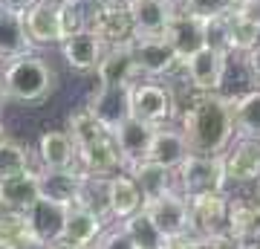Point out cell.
I'll list each match as a JSON object with an SVG mask.
<instances>
[{
  "instance_id": "6da1fadb",
  "label": "cell",
  "mask_w": 260,
  "mask_h": 249,
  "mask_svg": "<svg viewBox=\"0 0 260 249\" xmlns=\"http://www.w3.org/2000/svg\"><path fill=\"white\" fill-rule=\"evenodd\" d=\"M182 136L191 154H223L234 139L232 99L220 93H197V99L179 113Z\"/></svg>"
},
{
  "instance_id": "7a4b0ae2",
  "label": "cell",
  "mask_w": 260,
  "mask_h": 249,
  "mask_svg": "<svg viewBox=\"0 0 260 249\" xmlns=\"http://www.w3.org/2000/svg\"><path fill=\"white\" fill-rule=\"evenodd\" d=\"M55 84L58 75L52 64L35 52H23V56L0 61V93H3V99L32 104L47 99L55 90Z\"/></svg>"
},
{
  "instance_id": "3957f363",
  "label": "cell",
  "mask_w": 260,
  "mask_h": 249,
  "mask_svg": "<svg viewBox=\"0 0 260 249\" xmlns=\"http://www.w3.org/2000/svg\"><path fill=\"white\" fill-rule=\"evenodd\" d=\"M174 183L179 185L182 197L225 191V168L223 154H188L174 171Z\"/></svg>"
},
{
  "instance_id": "277c9868",
  "label": "cell",
  "mask_w": 260,
  "mask_h": 249,
  "mask_svg": "<svg viewBox=\"0 0 260 249\" xmlns=\"http://www.w3.org/2000/svg\"><path fill=\"white\" fill-rule=\"evenodd\" d=\"M127 96H130V116L139 122H148L153 128L174 122V116L179 113L174 90L159 81H142V78H136L127 87Z\"/></svg>"
},
{
  "instance_id": "5b68a950",
  "label": "cell",
  "mask_w": 260,
  "mask_h": 249,
  "mask_svg": "<svg viewBox=\"0 0 260 249\" xmlns=\"http://www.w3.org/2000/svg\"><path fill=\"white\" fill-rule=\"evenodd\" d=\"M130 49H133L139 73L148 75V78L177 75L182 70V58L174 52V46L168 44L165 32L162 35H133L130 38Z\"/></svg>"
},
{
  "instance_id": "8992f818",
  "label": "cell",
  "mask_w": 260,
  "mask_h": 249,
  "mask_svg": "<svg viewBox=\"0 0 260 249\" xmlns=\"http://www.w3.org/2000/svg\"><path fill=\"white\" fill-rule=\"evenodd\" d=\"M142 212L148 214V220L159 229V235L165 240L182 238V235H191V217H188V203L185 197L174 188V191H165L153 197V200H145L142 203Z\"/></svg>"
},
{
  "instance_id": "52a82bcc",
  "label": "cell",
  "mask_w": 260,
  "mask_h": 249,
  "mask_svg": "<svg viewBox=\"0 0 260 249\" xmlns=\"http://www.w3.org/2000/svg\"><path fill=\"white\" fill-rule=\"evenodd\" d=\"M225 70H229V56L211 46L197 49L194 56L182 61V78L197 93H220L225 84Z\"/></svg>"
},
{
  "instance_id": "ba28073f",
  "label": "cell",
  "mask_w": 260,
  "mask_h": 249,
  "mask_svg": "<svg viewBox=\"0 0 260 249\" xmlns=\"http://www.w3.org/2000/svg\"><path fill=\"white\" fill-rule=\"evenodd\" d=\"M188 217H191V235H225L229 226V197L220 194H200L185 197Z\"/></svg>"
},
{
  "instance_id": "9c48e42d",
  "label": "cell",
  "mask_w": 260,
  "mask_h": 249,
  "mask_svg": "<svg viewBox=\"0 0 260 249\" xmlns=\"http://www.w3.org/2000/svg\"><path fill=\"white\" fill-rule=\"evenodd\" d=\"M223 168L225 183L249 185L260 180V139L237 136V142L223 151Z\"/></svg>"
},
{
  "instance_id": "30bf717a",
  "label": "cell",
  "mask_w": 260,
  "mask_h": 249,
  "mask_svg": "<svg viewBox=\"0 0 260 249\" xmlns=\"http://www.w3.org/2000/svg\"><path fill=\"white\" fill-rule=\"evenodd\" d=\"M20 18H23V29H26V38L32 46H52L64 41L55 0H38Z\"/></svg>"
},
{
  "instance_id": "8fae6325",
  "label": "cell",
  "mask_w": 260,
  "mask_h": 249,
  "mask_svg": "<svg viewBox=\"0 0 260 249\" xmlns=\"http://www.w3.org/2000/svg\"><path fill=\"white\" fill-rule=\"evenodd\" d=\"M95 75H99V84H104V87H130L136 78H142L133 49H130V41L107 46L99 67H95Z\"/></svg>"
},
{
  "instance_id": "7c38bea8",
  "label": "cell",
  "mask_w": 260,
  "mask_h": 249,
  "mask_svg": "<svg viewBox=\"0 0 260 249\" xmlns=\"http://www.w3.org/2000/svg\"><path fill=\"white\" fill-rule=\"evenodd\" d=\"M87 32H93L102 46H116L133 38V23H130L127 9H116V6H99L95 3L87 20Z\"/></svg>"
},
{
  "instance_id": "4fadbf2b",
  "label": "cell",
  "mask_w": 260,
  "mask_h": 249,
  "mask_svg": "<svg viewBox=\"0 0 260 249\" xmlns=\"http://www.w3.org/2000/svg\"><path fill=\"white\" fill-rule=\"evenodd\" d=\"M67 209H70V206H61V203H55V200H47V197H38L29 209H23L26 223H29V229H32L38 243L47 246V243H52V240H58L64 235Z\"/></svg>"
},
{
  "instance_id": "5bb4252c",
  "label": "cell",
  "mask_w": 260,
  "mask_h": 249,
  "mask_svg": "<svg viewBox=\"0 0 260 249\" xmlns=\"http://www.w3.org/2000/svg\"><path fill=\"white\" fill-rule=\"evenodd\" d=\"M87 110L95 116V122L102 128L113 130L116 125L130 116V96H127V87H104L99 84L87 102Z\"/></svg>"
},
{
  "instance_id": "9a60e30c",
  "label": "cell",
  "mask_w": 260,
  "mask_h": 249,
  "mask_svg": "<svg viewBox=\"0 0 260 249\" xmlns=\"http://www.w3.org/2000/svg\"><path fill=\"white\" fill-rule=\"evenodd\" d=\"M84 171L78 165L73 168H55V171H41L38 174V191L47 200H55L61 206H75L78 203V194H81V183H84Z\"/></svg>"
},
{
  "instance_id": "2e32d148",
  "label": "cell",
  "mask_w": 260,
  "mask_h": 249,
  "mask_svg": "<svg viewBox=\"0 0 260 249\" xmlns=\"http://www.w3.org/2000/svg\"><path fill=\"white\" fill-rule=\"evenodd\" d=\"M153 130H156L153 125L133 119V116H127L121 125H116V128L110 130L113 139H116V145H119L121 159H124V168L148 157V148H150V139H153Z\"/></svg>"
},
{
  "instance_id": "e0dca14e",
  "label": "cell",
  "mask_w": 260,
  "mask_h": 249,
  "mask_svg": "<svg viewBox=\"0 0 260 249\" xmlns=\"http://www.w3.org/2000/svg\"><path fill=\"white\" fill-rule=\"evenodd\" d=\"M165 38L168 44L174 46V52H177L182 61L188 56H194L197 49H203L205 46V29H203V20L194 18V15H188V12H174V18L168 20L165 26Z\"/></svg>"
},
{
  "instance_id": "ac0fdd59",
  "label": "cell",
  "mask_w": 260,
  "mask_h": 249,
  "mask_svg": "<svg viewBox=\"0 0 260 249\" xmlns=\"http://www.w3.org/2000/svg\"><path fill=\"white\" fill-rule=\"evenodd\" d=\"M174 12H177V3L171 0H133L127 6L133 35H162Z\"/></svg>"
},
{
  "instance_id": "d6986e66",
  "label": "cell",
  "mask_w": 260,
  "mask_h": 249,
  "mask_svg": "<svg viewBox=\"0 0 260 249\" xmlns=\"http://www.w3.org/2000/svg\"><path fill=\"white\" fill-rule=\"evenodd\" d=\"M58 46H61V56H64L67 67L75 70V73H95V67H99V61L104 56L102 41L93 32H87V29L64 38Z\"/></svg>"
},
{
  "instance_id": "ffe728a7",
  "label": "cell",
  "mask_w": 260,
  "mask_h": 249,
  "mask_svg": "<svg viewBox=\"0 0 260 249\" xmlns=\"http://www.w3.org/2000/svg\"><path fill=\"white\" fill-rule=\"evenodd\" d=\"M41 191H38V174L32 168L18 171V174L0 177V209L9 212H23L35 203Z\"/></svg>"
},
{
  "instance_id": "44dd1931",
  "label": "cell",
  "mask_w": 260,
  "mask_h": 249,
  "mask_svg": "<svg viewBox=\"0 0 260 249\" xmlns=\"http://www.w3.org/2000/svg\"><path fill=\"white\" fill-rule=\"evenodd\" d=\"M142 194L136 188V183L130 180V174L119 171V174L107 177V214L116 220H127L130 214H136L142 209Z\"/></svg>"
},
{
  "instance_id": "7402d4cb",
  "label": "cell",
  "mask_w": 260,
  "mask_h": 249,
  "mask_svg": "<svg viewBox=\"0 0 260 249\" xmlns=\"http://www.w3.org/2000/svg\"><path fill=\"white\" fill-rule=\"evenodd\" d=\"M225 235L240 249H249L251 243L260 240V209L249 200H229V226Z\"/></svg>"
},
{
  "instance_id": "603a6c76",
  "label": "cell",
  "mask_w": 260,
  "mask_h": 249,
  "mask_svg": "<svg viewBox=\"0 0 260 249\" xmlns=\"http://www.w3.org/2000/svg\"><path fill=\"white\" fill-rule=\"evenodd\" d=\"M191 154V148H188L185 136H182V130H174L168 128V125H159L153 130V139H150V148H148V157L150 162H159V165L171 168V171H177V165L182 159Z\"/></svg>"
},
{
  "instance_id": "cb8c5ba5",
  "label": "cell",
  "mask_w": 260,
  "mask_h": 249,
  "mask_svg": "<svg viewBox=\"0 0 260 249\" xmlns=\"http://www.w3.org/2000/svg\"><path fill=\"white\" fill-rule=\"evenodd\" d=\"M130 174V180L136 183L139 188L142 200H153L159 194L165 191H174V171L165 165H159V162H150V159H139V162H133V165L124 168Z\"/></svg>"
},
{
  "instance_id": "d4e9b609",
  "label": "cell",
  "mask_w": 260,
  "mask_h": 249,
  "mask_svg": "<svg viewBox=\"0 0 260 249\" xmlns=\"http://www.w3.org/2000/svg\"><path fill=\"white\" fill-rule=\"evenodd\" d=\"M104 232V217L87 206H70L64 220V235L61 238L78 246H90L99 235Z\"/></svg>"
},
{
  "instance_id": "484cf974",
  "label": "cell",
  "mask_w": 260,
  "mask_h": 249,
  "mask_svg": "<svg viewBox=\"0 0 260 249\" xmlns=\"http://www.w3.org/2000/svg\"><path fill=\"white\" fill-rule=\"evenodd\" d=\"M38 159L47 171L75 165V145L67 130H47L38 139Z\"/></svg>"
},
{
  "instance_id": "4316f807",
  "label": "cell",
  "mask_w": 260,
  "mask_h": 249,
  "mask_svg": "<svg viewBox=\"0 0 260 249\" xmlns=\"http://www.w3.org/2000/svg\"><path fill=\"white\" fill-rule=\"evenodd\" d=\"M232 116H234V136L260 139V87L243 93V96H234Z\"/></svg>"
},
{
  "instance_id": "83f0119b",
  "label": "cell",
  "mask_w": 260,
  "mask_h": 249,
  "mask_svg": "<svg viewBox=\"0 0 260 249\" xmlns=\"http://www.w3.org/2000/svg\"><path fill=\"white\" fill-rule=\"evenodd\" d=\"M29 46L32 44H29L26 29H23V18L18 12L0 9V61L23 56V52H29Z\"/></svg>"
},
{
  "instance_id": "f1b7e54d",
  "label": "cell",
  "mask_w": 260,
  "mask_h": 249,
  "mask_svg": "<svg viewBox=\"0 0 260 249\" xmlns=\"http://www.w3.org/2000/svg\"><path fill=\"white\" fill-rule=\"evenodd\" d=\"M260 41V26L240 9H229V56H243Z\"/></svg>"
},
{
  "instance_id": "f546056e",
  "label": "cell",
  "mask_w": 260,
  "mask_h": 249,
  "mask_svg": "<svg viewBox=\"0 0 260 249\" xmlns=\"http://www.w3.org/2000/svg\"><path fill=\"white\" fill-rule=\"evenodd\" d=\"M121 226H124V232L130 235V240L136 243V249H159V246L168 243V240L159 235L156 226L148 220V214L142 212V209L136 214H130L127 220H121Z\"/></svg>"
},
{
  "instance_id": "4dcf8cb0",
  "label": "cell",
  "mask_w": 260,
  "mask_h": 249,
  "mask_svg": "<svg viewBox=\"0 0 260 249\" xmlns=\"http://www.w3.org/2000/svg\"><path fill=\"white\" fill-rule=\"evenodd\" d=\"M0 240H3L9 249L23 246V243H35V235H32V229H29L26 214L0 209Z\"/></svg>"
},
{
  "instance_id": "1f68e13d",
  "label": "cell",
  "mask_w": 260,
  "mask_h": 249,
  "mask_svg": "<svg viewBox=\"0 0 260 249\" xmlns=\"http://www.w3.org/2000/svg\"><path fill=\"white\" fill-rule=\"evenodd\" d=\"M107 128H102L99 122H95V116L90 110H87V104H81V107H75L73 113H70V122H67V133H70V139H73L75 148L87 145V142H93L95 136H102Z\"/></svg>"
},
{
  "instance_id": "d6a6232c",
  "label": "cell",
  "mask_w": 260,
  "mask_h": 249,
  "mask_svg": "<svg viewBox=\"0 0 260 249\" xmlns=\"http://www.w3.org/2000/svg\"><path fill=\"white\" fill-rule=\"evenodd\" d=\"M26 168H32L29 151L20 145V142L3 139V142H0V177L18 174V171H26Z\"/></svg>"
},
{
  "instance_id": "836d02e7",
  "label": "cell",
  "mask_w": 260,
  "mask_h": 249,
  "mask_svg": "<svg viewBox=\"0 0 260 249\" xmlns=\"http://www.w3.org/2000/svg\"><path fill=\"white\" fill-rule=\"evenodd\" d=\"M177 9L205 20V18H214V15H223L232 6H229V0H177Z\"/></svg>"
},
{
  "instance_id": "e575fe53",
  "label": "cell",
  "mask_w": 260,
  "mask_h": 249,
  "mask_svg": "<svg viewBox=\"0 0 260 249\" xmlns=\"http://www.w3.org/2000/svg\"><path fill=\"white\" fill-rule=\"evenodd\" d=\"M90 249H136V243L130 240L124 226H116V229H110V232H102V235L90 243Z\"/></svg>"
},
{
  "instance_id": "d590c367",
  "label": "cell",
  "mask_w": 260,
  "mask_h": 249,
  "mask_svg": "<svg viewBox=\"0 0 260 249\" xmlns=\"http://www.w3.org/2000/svg\"><path fill=\"white\" fill-rule=\"evenodd\" d=\"M243 67H246V73L251 75V81L260 84V41L254 46H251L249 52H243Z\"/></svg>"
},
{
  "instance_id": "8d00e7d4",
  "label": "cell",
  "mask_w": 260,
  "mask_h": 249,
  "mask_svg": "<svg viewBox=\"0 0 260 249\" xmlns=\"http://www.w3.org/2000/svg\"><path fill=\"white\" fill-rule=\"evenodd\" d=\"M234 9H240L246 18H251L260 26V0H243L240 6H234Z\"/></svg>"
},
{
  "instance_id": "74e56055",
  "label": "cell",
  "mask_w": 260,
  "mask_h": 249,
  "mask_svg": "<svg viewBox=\"0 0 260 249\" xmlns=\"http://www.w3.org/2000/svg\"><path fill=\"white\" fill-rule=\"evenodd\" d=\"M32 3H38V0H0V9H9V12H18V15H23V12L32 6Z\"/></svg>"
},
{
  "instance_id": "f35d334b",
  "label": "cell",
  "mask_w": 260,
  "mask_h": 249,
  "mask_svg": "<svg viewBox=\"0 0 260 249\" xmlns=\"http://www.w3.org/2000/svg\"><path fill=\"white\" fill-rule=\"evenodd\" d=\"M47 249H90V246H78V243H70V240L58 238V240H52V243H47Z\"/></svg>"
},
{
  "instance_id": "ab89813d",
  "label": "cell",
  "mask_w": 260,
  "mask_h": 249,
  "mask_svg": "<svg viewBox=\"0 0 260 249\" xmlns=\"http://www.w3.org/2000/svg\"><path fill=\"white\" fill-rule=\"evenodd\" d=\"M99 6H116V9H127L133 0H95Z\"/></svg>"
},
{
  "instance_id": "60d3db41",
  "label": "cell",
  "mask_w": 260,
  "mask_h": 249,
  "mask_svg": "<svg viewBox=\"0 0 260 249\" xmlns=\"http://www.w3.org/2000/svg\"><path fill=\"white\" fill-rule=\"evenodd\" d=\"M254 188H251V197H249V203L254 206V209H260V180H254Z\"/></svg>"
},
{
  "instance_id": "b9f144b4",
  "label": "cell",
  "mask_w": 260,
  "mask_h": 249,
  "mask_svg": "<svg viewBox=\"0 0 260 249\" xmlns=\"http://www.w3.org/2000/svg\"><path fill=\"white\" fill-rule=\"evenodd\" d=\"M15 249H47V246H44V243H38V240H35V243H23V246H15Z\"/></svg>"
},
{
  "instance_id": "7bdbcfd3",
  "label": "cell",
  "mask_w": 260,
  "mask_h": 249,
  "mask_svg": "<svg viewBox=\"0 0 260 249\" xmlns=\"http://www.w3.org/2000/svg\"><path fill=\"white\" fill-rule=\"evenodd\" d=\"M240 3H243V0H229V6H232V9H234V6H240Z\"/></svg>"
},
{
  "instance_id": "ee69618b",
  "label": "cell",
  "mask_w": 260,
  "mask_h": 249,
  "mask_svg": "<svg viewBox=\"0 0 260 249\" xmlns=\"http://www.w3.org/2000/svg\"><path fill=\"white\" fill-rule=\"evenodd\" d=\"M3 102H6V99H3V93H0V110H3Z\"/></svg>"
},
{
  "instance_id": "f6af8a7d",
  "label": "cell",
  "mask_w": 260,
  "mask_h": 249,
  "mask_svg": "<svg viewBox=\"0 0 260 249\" xmlns=\"http://www.w3.org/2000/svg\"><path fill=\"white\" fill-rule=\"evenodd\" d=\"M249 249H260V240H257V243H251V246Z\"/></svg>"
},
{
  "instance_id": "bcb514c9",
  "label": "cell",
  "mask_w": 260,
  "mask_h": 249,
  "mask_svg": "<svg viewBox=\"0 0 260 249\" xmlns=\"http://www.w3.org/2000/svg\"><path fill=\"white\" fill-rule=\"evenodd\" d=\"M0 249H9V246H6V243H3V240H0Z\"/></svg>"
},
{
  "instance_id": "7dc6e473",
  "label": "cell",
  "mask_w": 260,
  "mask_h": 249,
  "mask_svg": "<svg viewBox=\"0 0 260 249\" xmlns=\"http://www.w3.org/2000/svg\"><path fill=\"white\" fill-rule=\"evenodd\" d=\"M159 249H168V243H165V246H159Z\"/></svg>"
},
{
  "instance_id": "c3c4849f",
  "label": "cell",
  "mask_w": 260,
  "mask_h": 249,
  "mask_svg": "<svg viewBox=\"0 0 260 249\" xmlns=\"http://www.w3.org/2000/svg\"><path fill=\"white\" fill-rule=\"evenodd\" d=\"M55 3H64V0H55Z\"/></svg>"
},
{
  "instance_id": "681fc988",
  "label": "cell",
  "mask_w": 260,
  "mask_h": 249,
  "mask_svg": "<svg viewBox=\"0 0 260 249\" xmlns=\"http://www.w3.org/2000/svg\"><path fill=\"white\" fill-rule=\"evenodd\" d=\"M171 3H177V0H171Z\"/></svg>"
}]
</instances>
